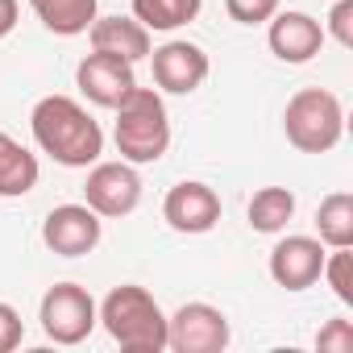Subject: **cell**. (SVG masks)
Masks as SVG:
<instances>
[{
	"label": "cell",
	"mask_w": 353,
	"mask_h": 353,
	"mask_svg": "<svg viewBox=\"0 0 353 353\" xmlns=\"http://www.w3.org/2000/svg\"><path fill=\"white\" fill-rule=\"evenodd\" d=\"M30 129L42 154H50L59 166L88 170L104 154V129L100 121L71 96H42L30 112Z\"/></svg>",
	"instance_id": "cell-1"
},
{
	"label": "cell",
	"mask_w": 353,
	"mask_h": 353,
	"mask_svg": "<svg viewBox=\"0 0 353 353\" xmlns=\"http://www.w3.org/2000/svg\"><path fill=\"white\" fill-rule=\"evenodd\" d=\"M96 312H100L104 332L125 353H162L166 349V312L145 287L121 283L96 303Z\"/></svg>",
	"instance_id": "cell-2"
},
{
	"label": "cell",
	"mask_w": 353,
	"mask_h": 353,
	"mask_svg": "<svg viewBox=\"0 0 353 353\" xmlns=\"http://www.w3.org/2000/svg\"><path fill=\"white\" fill-rule=\"evenodd\" d=\"M112 112H117L112 141L125 162L150 166L170 150V117H166V100L158 88H133Z\"/></svg>",
	"instance_id": "cell-3"
},
{
	"label": "cell",
	"mask_w": 353,
	"mask_h": 353,
	"mask_svg": "<svg viewBox=\"0 0 353 353\" xmlns=\"http://www.w3.org/2000/svg\"><path fill=\"white\" fill-rule=\"evenodd\" d=\"M283 133L299 154H328L345 133V108L328 88H299L283 108Z\"/></svg>",
	"instance_id": "cell-4"
},
{
	"label": "cell",
	"mask_w": 353,
	"mask_h": 353,
	"mask_svg": "<svg viewBox=\"0 0 353 353\" xmlns=\"http://www.w3.org/2000/svg\"><path fill=\"white\" fill-rule=\"evenodd\" d=\"M38 320H42L46 341H54V345H83L96 332L100 312H96V299H92L88 287L54 283L42 295V303H38Z\"/></svg>",
	"instance_id": "cell-5"
},
{
	"label": "cell",
	"mask_w": 353,
	"mask_h": 353,
	"mask_svg": "<svg viewBox=\"0 0 353 353\" xmlns=\"http://www.w3.org/2000/svg\"><path fill=\"white\" fill-rule=\"evenodd\" d=\"M83 204L100 221H121L137 212L141 204V174L133 162H92L88 166V183H83Z\"/></svg>",
	"instance_id": "cell-6"
},
{
	"label": "cell",
	"mask_w": 353,
	"mask_h": 353,
	"mask_svg": "<svg viewBox=\"0 0 353 353\" xmlns=\"http://www.w3.org/2000/svg\"><path fill=\"white\" fill-rule=\"evenodd\" d=\"M233 341L229 316L212 303H183L174 316H166V349L174 353H225Z\"/></svg>",
	"instance_id": "cell-7"
},
{
	"label": "cell",
	"mask_w": 353,
	"mask_h": 353,
	"mask_svg": "<svg viewBox=\"0 0 353 353\" xmlns=\"http://www.w3.org/2000/svg\"><path fill=\"white\" fill-rule=\"evenodd\" d=\"M150 67H154V88L166 92V96H192L208 79L204 46L183 42V38H170L158 50H150Z\"/></svg>",
	"instance_id": "cell-8"
},
{
	"label": "cell",
	"mask_w": 353,
	"mask_h": 353,
	"mask_svg": "<svg viewBox=\"0 0 353 353\" xmlns=\"http://www.w3.org/2000/svg\"><path fill=\"white\" fill-rule=\"evenodd\" d=\"M100 237H104V221L88 204H59L42 221V241L59 258H83L100 245Z\"/></svg>",
	"instance_id": "cell-9"
},
{
	"label": "cell",
	"mask_w": 353,
	"mask_h": 353,
	"mask_svg": "<svg viewBox=\"0 0 353 353\" xmlns=\"http://www.w3.org/2000/svg\"><path fill=\"white\" fill-rule=\"evenodd\" d=\"M162 221L174 229V233H188V237H200V233H212L221 225V196L200 183V179H183L174 183L162 200Z\"/></svg>",
	"instance_id": "cell-10"
},
{
	"label": "cell",
	"mask_w": 353,
	"mask_h": 353,
	"mask_svg": "<svg viewBox=\"0 0 353 353\" xmlns=\"http://www.w3.org/2000/svg\"><path fill=\"white\" fill-rule=\"evenodd\" d=\"M266 46L279 63L287 67H299V63H312L320 50H324V26L312 17V13H299V9H279L270 21H266Z\"/></svg>",
	"instance_id": "cell-11"
},
{
	"label": "cell",
	"mask_w": 353,
	"mask_h": 353,
	"mask_svg": "<svg viewBox=\"0 0 353 353\" xmlns=\"http://www.w3.org/2000/svg\"><path fill=\"white\" fill-rule=\"evenodd\" d=\"M324 254L328 245L320 237H307V233H291L283 237L274 250H270V279L283 287V291H307L320 283V270H324Z\"/></svg>",
	"instance_id": "cell-12"
},
{
	"label": "cell",
	"mask_w": 353,
	"mask_h": 353,
	"mask_svg": "<svg viewBox=\"0 0 353 353\" xmlns=\"http://www.w3.org/2000/svg\"><path fill=\"white\" fill-rule=\"evenodd\" d=\"M75 88H79L96 108H117V104L137 88V75H133V63H121V59H112V54L92 50V54L75 67Z\"/></svg>",
	"instance_id": "cell-13"
},
{
	"label": "cell",
	"mask_w": 353,
	"mask_h": 353,
	"mask_svg": "<svg viewBox=\"0 0 353 353\" xmlns=\"http://www.w3.org/2000/svg\"><path fill=\"white\" fill-rule=\"evenodd\" d=\"M88 42H92V50H100V54H112V59H121V63H141V59H150V50H154V42H150V30L137 21V17H96L92 26H88Z\"/></svg>",
	"instance_id": "cell-14"
},
{
	"label": "cell",
	"mask_w": 353,
	"mask_h": 353,
	"mask_svg": "<svg viewBox=\"0 0 353 353\" xmlns=\"http://www.w3.org/2000/svg\"><path fill=\"white\" fill-rule=\"evenodd\" d=\"M38 154H30L13 133L0 129V200H21L38 188Z\"/></svg>",
	"instance_id": "cell-15"
},
{
	"label": "cell",
	"mask_w": 353,
	"mask_h": 353,
	"mask_svg": "<svg viewBox=\"0 0 353 353\" xmlns=\"http://www.w3.org/2000/svg\"><path fill=\"white\" fill-rule=\"evenodd\" d=\"M34 17L59 34V38H79L88 34V26L100 17V0H30Z\"/></svg>",
	"instance_id": "cell-16"
},
{
	"label": "cell",
	"mask_w": 353,
	"mask_h": 353,
	"mask_svg": "<svg viewBox=\"0 0 353 353\" xmlns=\"http://www.w3.org/2000/svg\"><path fill=\"white\" fill-rule=\"evenodd\" d=\"M204 0H133V17L150 34H174L200 17Z\"/></svg>",
	"instance_id": "cell-17"
},
{
	"label": "cell",
	"mask_w": 353,
	"mask_h": 353,
	"mask_svg": "<svg viewBox=\"0 0 353 353\" xmlns=\"http://www.w3.org/2000/svg\"><path fill=\"white\" fill-rule=\"evenodd\" d=\"M245 216H250L254 233H283L295 216V192L291 188H258Z\"/></svg>",
	"instance_id": "cell-18"
},
{
	"label": "cell",
	"mask_w": 353,
	"mask_h": 353,
	"mask_svg": "<svg viewBox=\"0 0 353 353\" xmlns=\"http://www.w3.org/2000/svg\"><path fill=\"white\" fill-rule=\"evenodd\" d=\"M316 237L336 250V245H349L353 250V196L349 192H332L320 200L316 208Z\"/></svg>",
	"instance_id": "cell-19"
},
{
	"label": "cell",
	"mask_w": 353,
	"mask_h": 353,
	"mask_svg": "<svg viewBox=\"0 0 353 353\" xmlns=\"http://www.w3.org/2000/svg\"><path fill=\"white\" fill-rule=\"evenodd\" d=\"M320 279L332 287V295H336L345 307H353V254H349V245H336V250L324 254Z\"/></svg>",
	"instance_id": "cell-20"
},
{
	"label": "cell",
	"mask_w": 353,
	"mask_h": 353,
	"mask_svg": "<svg viewBox=\"0 0 353 353\" xmlns=\"http://www.w3.org/2000/svg\"><path fill=\"white\" fill-rule=\"evenodd\" d=\"M279 5L283 0H225V13L237 26H266L279 13Z\"/></svg>",
	"instance_id": "cell-21"
},
{
	"label": "cell",
	"mask_w": 353,
	"mask_h": 353,
	"mask_svg": "<svg viewBox=\"0 0 353 353\" xmlns=\"http://www.w3.org/2000/svg\"><path fill=\"white\" fill-rule=\"evenodd\" d=\"M316 349H320V353H349V349H353V324H349L345 316L328 320V324L316 332Z\"/></svg>",
	"instance_id": "cell-22"
},
{
	"label": "cell",
	"mask_w": 353,
	"mask_h": 353,
	"mask_svg": "<svg viewBox=\"0 0 353 353\" xmlns=\"http://www.w3.org/2000/svg\"><path fill=\"white\" fill-rule=\"evenodd\" d=\"M324 38H332L336 46H353V0H332V13H328V30Z\"/></svg>",
	"instance_id": "cell-23"
},
{
	"label": "cell",
	"mask_w": 353,
	"mask_h": 353,
	"mask_svg": "<svg viewBox=\"0 0 353 353\" xmlns=\"http://www.w3.org/2000/svg\"><path fill=\"white\" fill-rule=\"evenodd\" d=\"M21 341H26V324H21V312H17L13 303H0V353H13Z\"/></svg>",
	"instance_id": "cell-24"
},
{
	"label": "cell",
	"mask_w": 353,
	"mask_h": 353,
	"mask_svg": "<svg viewBox=\"0 0 353 353\" xmlns=\"http://www.w3.org/2000/svg\"><path fill=\"white\" fill-rule=\"evenodd\" d=\"M17 17H21V5L17 0H0V38H9L17 30Z\"/></svg>",
	"instance_id": "cell-25"
}]
</instances>
